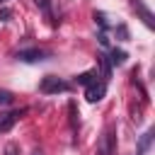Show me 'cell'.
Returning <instances> with one entry per match:
<instances>
[{
  "mask_svg": "<svg viewBox=\"0 0 155 155\" xmlns=\"http://www.w3.org/2000/svg\"><path fill=\"white\" fill-rule=\"evenodd\" d=\"M150 140H153V131H145V133H143V138H140V143H138V155H145V153H148Z\"/></svg>",
  "mask_w": 155,
  "mask_h": 155,
  "instance_id": "cell-8",
  "label": "cell"
},
{
  "mask_svg": "<svg viewBox=\"0 0 155 155\" xmlns=\"http://www.w3.org/2000/svg\"><path fill=\"white\" fill-rule=\"evenodd\" d=\"M31 155H44V153H41V150H34V153H31Z\"/></svg>",
  "mask_w": 155,
  "mask_h": 155,
  "instance_id": "cell-15",
  "label": "cell"
},
{
  "mask_svg": "<svg viewBox=\"0 0 155 155\" xmlns=\"http://www.w3.org/2000/svg\"><path fill=\"white\" fill-rule=\"evenodd\" d=\"M5 155H19V148H17L15 143H7V145H5Z\"/></svg>",
  "mask_w": 155,
  "mask_h": 155,
  "instance_id": "cell-13",
  "label": "cell"
},
{
  "mask_svg": "<svg viewBox=\"0 0 155 155\" xmlns=\"http://www.w3.org/2000/svg\"><path fill=\"white\" fill-rule=\"evenodd\" d=\"M136 10L140 12V17H143V22H145V24H148V27L153 29V27H155V22H153V15H150V10H148L145 5H140V2H136Z\"/></svg>",
  "mask_w": 155,
  "mask_h": 155,
  "instance_id": "cell-7",
  "label": "cell"
},
{
  "mask_svg": "<svg viewBox=\"0 0 155 155\" xmlns=\"http://www.w3.org/2000/svg\"><path fill=\"white\" fill-rule=\"evenodd\" d=\"M0 2H5V0H0Z\"/></svg>",
  "mask_w": 155,
  "mask_h": 155,
  "instance_id": "cell-16",
  "label": "cell"
},
{
  "mask_svg": "<svg viewBox=\"0 0 155 155\" xmlns=\"http://www.w3.org/2000/svg\"><path fill=\"white\" fill-rule=\"evenodd\" d=\"M109 63H111V65H121V63H126V51H119V48H114V51H111V58H109Z\"/></svg>",
  "mask_w": 155,
  "mask_h": 155,
  "instance_id": "cell-9",
  "label": "cell"
},
{
  "mask_svg": "<svg viewBox=\"0 0 155 155\" xmlns=\"http://www.w3.org/2000/svg\"><path fill=\"white\" fill-rule=\"evenodd\" d=\"M48 53L46 51H39V48H27V51H19L17 53V61L22 63H36V61H44Z\"/></svg>",
  "mask_w": 155,
  "mask_h": 155,
  "instance_id": "cell-5",
  "label": "cell"
},
{
  "mask_svg": "<svg viewBox=\"0 0 155 155\" xmlns=\"http://www.w3.org/2000/svg\"><path fill=\"white\" fill-rule=\"evenodd\" d=\"M7 104H12V92L0 90V107H7Z\"/></svg>",
  "mask_w": 155,
  "mask_h": 155,
  "instance_id": "cell-10",
  "label": "cell"
},
{
  "mask_svg": "<svg viewBox=\"0 0 155 155\" xmlns=\"http://www.w3.org/2000/svg\"><path fill=\"white\" fill-rule=\"evenodd\" d=\"M92 78H94V73H82V75H78L75 80H78L80 85H90V82H94Z\"/></svg>",
  "mask_w": 155,
  "mask_h": 155,
  "instance_id": "cell-11",
  "label": "cell"
},
{
  "mask_svg": "<svg viewBox=\"0 0 155 155\" xmlns=\"http://www.w3.org/2000/svg\"><path fill=\"white\" fill-rule=\"evenodd\" d=\"M24 111H27V109H15V111H7V114H0V133L10 131V128L19 121V116H22Z\"/></svg>",
  "mask_w": 155,
  "mask_h": 155,
  "instance_id": "cell-3",
  "label": "cell"
},
{
  "mask_svg": "<svg viewBox=\"0 0 155 155\" xmlns=\"http://www.w3.org/2000/svg\"><path fill=\"white\" fill-rule=\"evenodd\" d=\"M39 92L44 94H58V92H68V82L56 78V75H46L41 82H39Z\"/></svg>",
  "mask_w": 155,
  "mask_h": 155,
  "instance_id": "cell-1",
  "label": "cell"
},
{
  "mask_svg": "<svg viewBox=\"0 0 155 155\" xmlns=\"http://www.w3.org/2000/svg\"><path fill=\"white\" fill-rule=\"evenodd\" d=\"M116 34H119L121 41H128V29H126V24H119V27H116Z\"/></svg>",
  "mask_w": 155,
  "mask_h": 155,
  "instance_id": "cell-12",
  "label": "cell"
},
{
  "mask_svg": "<svg viewBox=\"0 0 155 155\" xmlns=\"http://www.w3.org/2000/svg\"><path fill=\"white\" fill-rule=\"evenodd\" d=\"M97 63H99V68H102V78H104V82L111 78V63H109V56L107 53H97Z\"/></svg>",
  "mask_w": 155,
  "mask_h": 155,
  "instance_id": "cell-6",
  "label": "cell"
},
{
  "mask_svg": "<svg viewBox=\"0 0 155 155\" xmlns=\"http://www.w3.org/2000/svg\"><path fill=\"white\" fill-rule=\"evenodd\" d=\"M116 153V140H114V126H107L97 143V155H114Z\"/></svg>",
  "mask_w": 155,
  "mask_h": 155,
  "instance_id": "cell-2",
  "label": "cell"
},
{
  "mask_svg": "<svg viewBox=\"0 0 155 155\" xmlns=\"http://www.w3.org/2000/svg\"><path fill=\"white\" fill-rule=\"evenodd\" d=\"M107 94V82H90L87 85V92H85V97H87V102H99L102 97Z\"/></svg>",
  "mask_w": 155,
  "mask_h": 155,
  "instance_id": "cell-4",
  "label": "cell"
},
{
  "mask_svg": "<svg viewBox=\"0 0 155 155\" xmlns=\"http://www.w3.org/2000/svg\"><path fill=\"white\" fill-rule=\"evenodd\" d=\"M12 17V10H7V7H0V22H7Z\"/></svg>",
  "mask_w": 155,
  "mask_h": 155,
  "instance_id": "cell-14",
  "label": "cell"
}]
</instances>
